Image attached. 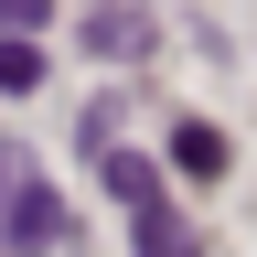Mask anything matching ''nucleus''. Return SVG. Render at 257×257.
Here are the masks:
<instances>
[{"label": "nucleus", "instance_id": "20e7f679", "mask_svg": "<svg viewBox=\"0 0 257 257\" xmlns=\"http://www.w3.org/2000/svg\"><path fill=\"white\" fill-rule=\"evenodd\" d=\"M86 43H96V64H140L161 32H150V11H96V22H86Z\"/></svg>", "mask_w": 257, "mask_h": 257}, {"label": "nucleus", "instance_id": "423d86ee", "mask_svg": "<svg viewBox=\"0 0 257 257\" xmlns=\"http://www.w3.org/2000/svg\"><path fill=\"white\" fill-rule=\"evenodd\" d=\"M43 11H54V0H0V22H11V32H43Z\"/></svg>", "mask_w": 257, "mask_h": 257}, {"label": "nucleus", "instance_id": "f03ea898", "mask_svg": "<svg viewBox=\"0 0 257 257\" xmlns=\"http://www.w3.org/2000/svg\"><path fill=\"white\" fill-rule=\"evenodd\" d=\"M0 246H11V257L64 246V204H54V182H43V172H22V182H11V204H0Z\"/></svg>", "mask_w": 257, "mask_h": 257}, {"label": "nucleus", "instance_id": "39448f33", "mask_svg": "<svg viewBox=\"0 0 257 257\" xmlns=\"http://www.w3.org/2000/svg\"><path fill=\"white\" fill-rule=\"evenodd\" d=\"M43 86V32H0V96H32Z\"/></svg>", "mask_w": 257, "mask_h": 257}, {"label": "nucleus", "instance_id": "7ed1b4c3", "mask_svg": "<svg viewBox=\"0 0 257 257\" xmlns=\"http://www.w3.org/2000/svg\"><path fill=\"white\" fill-rule=\"evenodd\" d=\"M225 161H236V150H225V128H214V118H172V172L225 182Z\"/></svg>", "mask_w": 257, "mask_h": 257}, {"label": "nucleus", "instance_id": "0eeeda50", "mask_svg": "<svg viewBox=\"0 0 257 257\" xmlns=\"http://www.w3.org/2000/svg\"><path fill=\"white\" fill-rule=\"evenodd\" d=\"M22 172H32V161H22L11 140H0V204H11V182H22Z\"/></svg>", "mask_w": 257, "mask_h": 257}, {"label": "nucleus", "instance_id": "f257e3e1", "mask_svg": "<svg viewBox=\"0 0 257 257\" xmlns=\"http://www.w3.org/2000/svg\"><path fill=\"white\" fill-rule=\"evenodd\" d=\"M96 172H107L118 214H128V236H140V257H204V246H193V225L172 214V193H161V161H140V150H107Z\"/></svg>", "mask_w": 257, "mask_h": 257}]
</instances>
